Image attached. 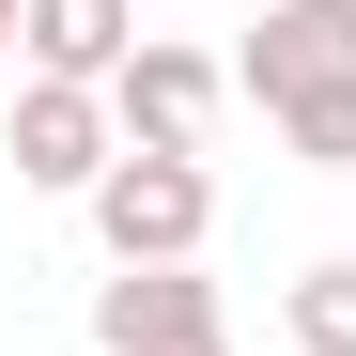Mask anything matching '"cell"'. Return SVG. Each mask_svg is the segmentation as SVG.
<instances>
[{
    "label": "cell",
    "mask_w": 356,
    "mask_h": 356,
    "mask_svg": "<svg viewBox=\"0 0 356 356\" xmlns=\"http://www.w3.org/2000/svg\"><path fill=\"white\" fill-rule=\"evenodd\" d=\"M202 232H217V170L202 155H108V186H93V248L108 264H202Z\"/></svg>",
    "instance_id": "6da1fadb"
},
{
    "label": "cell",
    "mask_w": 356,
    "mask_h": 356,
    "mask_svg": "<svg viewBox=\"0 0 356 356\" xmlns=\"http://www.w3.org/2000/svg\"><path fill=\"white\" fill-rule=\"evenodd\" d=\"M232 93H248L264 124L341 108V93H356V0H264V31H248V63H232Z\"/></svg>",
    "instance_id": "7a4b0ae2"
},
{
    "label": "cell",
    "mask_w": 356,
    "mask_h": 356,
    "mask_svg": "<svg viewBox=\"0 0 356 356\" xmlns=\"http://www.w3.org/2000/svg\"><path fill=\"white\" fill-rule=\"evenodd\" d=\"M0 155H16V186L93 202V186H108V155H124V124H108V93H78V78H16V124H0Z\"/></svg>",
    "instance_id": "3957f363"
},
{
    "label": "cell",
    "mask_w": 356,
    "mask_h": 356,
    "mask_svg": "<svg viewBox=\"0 0 356 356\" xmlns=\"http://www.w3.org/2000/svg\"><path fill=\"white\" fill-rule=\"evenodd\" d=\"M232 325H217V279H186V264H108L93 279V356H217Z\"/></svg>",
    "instance_id": "277c9868"
},
{
    "label": "cell",
    "mask_w": 356,
    "mask_h": 356,
    "mask_svg": "<svg viewBox=\"0 0 356 356\" xmlns=\"http://www.w3.org/2000/svg\"><path fill=\"white\" fill-rule=\"evenodd\" d=\"M217 63H202V47H140V63L124 78H108V124H124L140 155H202V124H217Z\"/></svg>",
    "instance_id": "5b68a950"
},
{
    "label": "cell",
    "mask_w": 356,
    "mask_h": 356,
    "mask_svg": "<svg viewBox=\"0 0 356 356\" xmlns=\"http://www.w3.org/2000/svg\"><path fill=\"white\" fill-rule=\"evenodd\" d=\"M16 47H31V78H78V93H108V78H124L155 31H140V0H31V31H16Z\"/></svg>",
    "instance_id": "8992f818"
},
{
    "label": "cell",
    "mask_w": 356,
    "mask_h": 356,
    "mask_svg": "<svg viewBox=\"0 0 356 356\" xmlns=\"http://www.w3.org/2000/svg\"><path fill=\"white\" fill-rule=\"evenodd\" d=\"M279 310H294V356H356V264H310Z\"/></svg>",
    "instance_id": "52a82bcc"
},
{
    "label": "cell",
    "mask_w": 356,
    "mask_h": 356,
    "mask_svg": "<svg viewBox=\"0 0 356 356\" xmlns=\"http://www.w3.org/2000/svg\"><path fill=\"white\" fill-rule=\"evenodd\" d=\"M16 31H31V0H0V47H16Z\"/></svg>",
    "instance_id": "ba28073f"
},
{
    "label": "cell",
    "mask_w": 356,
    "mask_h": 356,
    "mask_svg": "<svg viewBox=\"0 0 356 356\" xmlns=\"http://www.w3.org/2000/svg\"><path fill=\"white\" fill-rule=\"evenodd\" d=\"M217 356H232V341H217Z\"/></svg>",
    "instance_id": "9c48e42d"
}]
</instances>
